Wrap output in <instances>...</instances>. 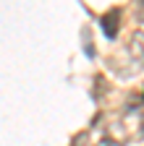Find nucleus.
Listing matches in <instances>:
<instances>
[{
    "mask_svg": "<svg viewBox=\"0 0 144 146\" xmlns=\"http://www.w3.org/2000/svg\"><path fill=\"white\" fill-rule=\"evenodd\" d=\"M129 55H131V60L136 63V68H141V65H144V29H139V31L131 36Z\"/></svg>",
    "mask_w": 144,
    "mask_h": 146,
    "instance_id": "1",
    "label": "nucleus"
},
{
    "mask_svg": "<svg viewBox=\"0 0 144 146\" xmlns=\"http://www.w3.org/2000/svg\"><path fill=\"white\" fill-rule=\"evenodd\" d=\"M118 21H121V11L113 8V11H107L102 16V31L107 39H115V34H118Z\"/></svg>",
    "mask_w": 144,
    "mask_h": 146,
    "instance_id": "2",
    "label": "nucleus"
}]
</instances>
